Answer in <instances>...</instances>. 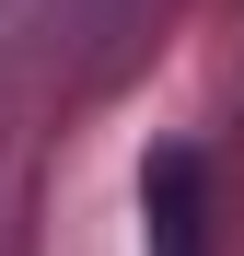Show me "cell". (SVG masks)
Instances as JSON below:
<instances>
[{
  "mask_svg": "<svg viewBox=\"0 0 244 256\" xmlns=\"http://www.w3.org/2000/svg\"><path fill=\"white\" fill-rule=\"evenodd\" d=\"M140 244L151 256H210V163H198V140H163L140 163Z\"/></svg>",
  "mask_w": 244,
  "mask_h": 256,
  "instance_id": "6da1fadb",
  "label": "cell"
}]
</instances>
